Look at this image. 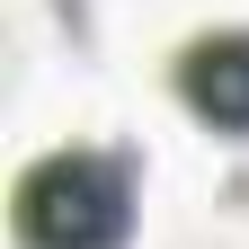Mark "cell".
Here are the masks:
<instances>
[{
  "label": "cell",
  "instance_id": "obj_1",
  "mask_svg": "<svg viewBox=\"0 0 249 249\" xmlns=\"http://www.w3.org/2000/svg\"><path fill=\"white\" fill-rule=\"evenodd\" d=\"M18 240L27 249H124L134 231V169L116 151H45L18 178Z\"/></svg>",
  "mask_w": 249,
  "mask_h": 249
},
{
  "label": "cell",
  "instance_id": "obj_2",
  "mask_svg": "<svg viewBox=\"0 0 249 249\" xmlns=\"http://www.w3.org/2000/svg\"><path fill=\"white\" fill-rule=\"evenodd\" d=\"M178 98L213 134H249V27H213L178 53Z\"/></svg>",
  "mask_w": 249,
  "mask_h": 249
}]
</instances>
